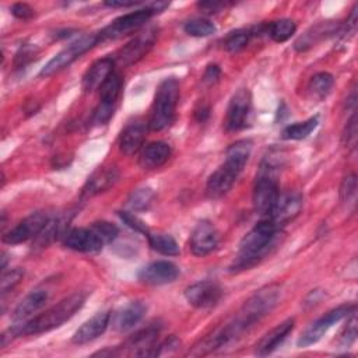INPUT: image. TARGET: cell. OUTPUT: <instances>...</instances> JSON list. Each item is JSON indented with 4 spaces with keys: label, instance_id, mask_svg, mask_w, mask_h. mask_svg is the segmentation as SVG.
<instances>
[{
    "label": "cell",
    "instance_id": "obj_47",
    "mask_svg": "<svg viewBox=\"0 0 358 358\" xmlns=\"http://www.w3.org/2000/svg\"><path fill=\"white\" fill-rule=\"evenodd\" d=\"M208 115H210V108H208V106H204V105H201L200 108H197V109L194 110V116H196V119H197L199 122H204V120L208 117Z\"/></svg>",
    "mask_w": 358,
    "mask_h": 358
},
{
    "label": "cell",
    "instance_id": "obj_31",
    "mask_svg": "<svg viewBox=\"0 0 358 358\" xmlns=\"http://www.w3.org/2000/svg\"><path fill=\"white\" fill-rule=\"evenodd\" d=\"M148 243L152 250L165 255V256H176L179 255L178 242L168 234H147Z\"/></svg>",
    "mask_w": 358,
    "mask_h": 358
},
{
    "label": "cell",
    "instance_id": "obj_17",
    "mask_svg": "<svg viewBox=\"0 0 358 358\" xmlns=\"http://www.w3.org/2000/svg\"><path fill=\"white\" fill-rule=\"evenodd\" d=\"M179 275V268L176 264L168 260H157L144 266L138 273L137 278L143 284L148 285H164L173 282Z\"/></svg>",
    "mask_w": 358,
    "mask_h": 358
},
{
    "label": "cell",
    "instance_id": "obj_12",
    "mask_svg": "<svg viewBox=\"0 0 358 358\" xmlns=\"http://www.w3.org/2000/svg\"><path fill=\"white\" fill-rule=\"evenodd\" d=\"M50 217L45 211H36L20 221L14 228L3 235V242L7 245L24 243L29 239L36 238L41 231L46 227Z\"/></svg>",
    "mask_w": 358,
    "mask_h": 358
},
{
    "label": "cell",
    "instance_id": "obj_30",
    "mask_svg": "<svg viewBox=\"0 0 358 358\" xmlns=\"http://www.w3.org/2000/svg\"><path fill=\"white\" fill-rule=\"evenodd\" d=\"M319 120L317 116L309 117L303 122H296L292 124H288L281 131V138L284 140H302L306 138L317 126Z\"/></svg>",
    "mask_w": 358,
    "mask_h": 358
},
{
    "label": "cell",
    "instance_id": "obj_2",
    "mask_svg": "<svg viewBox=\"0 0 358 358\" xmlns=\"http://www.w3.org/2000/svg\"><path fill=\"white\" fill-rule=\"evenodd\" d=\"M85 295L83 292H76L56 305L48 308L45 312L22 322L14 324L7 333L11 337H21V336H36L42 333H48L53 329L60 327L63 323L70 320L84 305Z\"/></svg>",
    "mask_w": 358,
    "mask_h": 358
},
{
    "label": "cell",
    "instance_id": "obj_4",
    "mask_svg": "<svg viewBox=\"0 0 358 358\" xmlns=\"http://www.w3.org/2000/svg\"><path fill=\"white\" fill-rule=\"evenodd\" d=\"M250 152V140H238L227 148L225 161L210 175L207 180L206 194L208 199H221L232 189L239 173L243 171Z\"/></svg>",
    "mask_w": 358,
    "mask_h": 358
},
{
    "label": "cell",
    "instance_id": "obj_41",
    "mask_svg": "<svg viewBox=\"0 0 358 358\" xmlns=\"http://www.w3.org/2000/svg\"><path fill=\"white\" fill-rule=\"evenodd\" d=\"M119 217L122 218V221L131 228L136 232H141V234H148V228L144 224V221H141L138 217H136L134 214H131L130 211H119Z\"/></svg>",
    "mask_w": 358,
    "mask_h": 358
},
{
    "label": "cell",
    "instance_id": "obj_3",
    "mask_svg": "<svg viewBox=\"0 0 358 358\" xmlns=\"http://www.w3.org/2000/svg\"><path fill=\"white\" fill-rule=\"evenodd\" d=\"M280 228L268 218L257 222L239 243V252L229 266V271H242L257 264L274 248Z\"/></svg>",
    "mask_w": 358,
    "mask_h": 358
},
{
    "label": "cell",
    "instance_id": "obj_19",
    "mask_svg": "<svg viewBox=\"0 0 358 358\" xmlns=\"http://www.w3.org/2000/svg\"><path fill=\"white\" fill-rule=\"evenodd\" d=\"M64 245L76 252L81 253H96L103 248L102 239L96 232L88 228H73L64 235Z\"/></svg>",
    "mask_w": 358,
    "mask_h": 358
},
{
    "label": "cell",
    "instance_id": "obj_28",
    "mask_svg": "<svg viewBox=\"0 0 358 358\" xmlns=\"http://www.w3.org/2000/svg\"><path fill=\"white\" fill-rule=\"evenodd\" d=\"M117 179H119V172L116 168L112 166V168L98 169L96 172H94L91 175V178H88V180L83 189V196L91 197L98 193L106 192L117 182Z\"/></svg>",
    "mask_w": 358,
    "mask_h": 358
},
{
    "label": "cell",
    "instance_id": "obj_9",
    "mask_svg": "<svg viewBox=\"0 0 358 358\" xmlns=\"http://www.w3.org/2000/svg\"><path fill=\"white\" fill-rule=\"evenodd\" d=\"M355 310H357L355 303L340 305V306L329 310L326 315H323L322 317H319L317 320H315L313 323H310L305 329V331L302 333V336L296 341L298 347H309V345L317 343L327 333V330L331 326H334L336 323H338L344 317L350 316Z\"/></svg>",
    "mask_w": 358,
    "mask_h": 358
},
{
    "label": "cell",
    "instance_id": "obj_44",
    "mask_svg": "<svg viewBox=\"0 0 358 358\" xmlns=\"http://www.w3.org/2000/svg\"><path fill=\"white\" fill-rule=\"evenodd\" d=\"M221 77V70L217 64H210L207 66L206 71H204V76H203V81L208 85H213L215 84Z\"/></svg>",
    "mask_w": 358,
    "mask_h": 358
},
{
    "label": "cell",
    "instance_id": "obj_18",
    "mask_svg": "<svg viewBox=\"0 0 358 358\" xmlns=\"http://www.w3.org/2000/svg\"><path fill=\"white\" fill-rule=\"evenodd\" d=\"M190 250L194 256L203 257L210 255L218 245V232L215 227L207 221H200L190 235Z\"/></svg>",
    "mask_w": 358,
    "mask_h": 358
},
{
    "label": "cell",
    "instance_id": "obj_35",
    "mask_svg": "<svg viewBox=\"0 0 358 358\" xmlns=\"http://www.w3.org/2000/svg\"><path fill=\"white\" fill-rule=\"evenodd\" d=\"M250 36H252L250 31L236 29L227 35V38L224 39V48H225V50L232 52V53L239 52L249 43Z\"/></svg>",
    "mask_w": 358,
    "mask_h": 358
},
{
    "label": "cell",
    "instance_id": "obj_46",
    "mask_svg": "<svg viewBox=\"0 0 358 358\" xmlns=\"http://www.w3.org/2000/svg\"><path fill=\"white\" fill-rule=\"evenodd\" d=\"M137 4H140V1H122V0H112V1H106L105 3V6H108V7H113V8H116V7H123V8H127V7H134V6H137Z\"/></svg>",
    "mask_w": 358,
    "mask_h": 358
},
{
    "label": "cell",
    "instance_id": "obj_5",
    "mask_svg": "<svg viewBox=\"0 0 358 358\" xmlns=\"http://www.w3.org/2000/svg\"><path fill=\"white\" fill-rule=\"evenodd\" d=\"M179 99V83L176 78H165L157 88L150 112L148 129L159 131L171 126L175 119Z\"/></svg>",
    "mask_w": 358,
    "mask_h": 358
},
{
    "label": "cell",
    "instance_id": "obj_16",
    "mask_svg": "<svg viewBox=\"0 0 358 358\" xmlns=\"http://www.w3.org/2000/svg\"><path fill=\"white\" fill-rule=\"evenodd\" d=\"M159 331L161 326L158 323H151L129 337L123 350H129V354L136 357H154Z\"/></svg>",
    "mask_w": 358,
    "mask_h": 358
},
{
    "label": "cell",
    "instance_id": "obj_13",
    "mask_svg": "<svg viewBox=\"0 0 358 358\" xmlns=\"http://www.w3.org/2000/svg\"><path fill=\"white\" fill-rule=\"evenodd\" d=\"M157 36H158V31L155 28H151V29H147L145 32L138 34L117 52L116 60L122 66H130L133 63H137L150 52Z\"/></svg>",
    "mask_w": 358,
    "mask_h": 358
},
{
    "label": "cell",
    "instance_id": "obj_8",
    "mask_svg": "<svg viewBox=\"0 0 358 358\" xmlns=\"http://www.w3.org/2000/svg\"><path fill=\"white\" fill-rule=\"evenodd\" d=\"M101 42L99 38V32L98 34H88V35H83L78 39H76L74 42H71L69 46H66L63 50H60L56 56H53L39 71L41 77H50L56 73H59L60 70L66 69L67 66H70L74 60H77L78 57H81V55H84L85 52H88L90 49H92L95 45H98Z\"/></svg>",
    "mask_w": 358,
    "mask_h": 358
},
{
    "label": "cell",
    "instance_id": "obj_15",
    "mask_svg": "<svg viewBox=\"0 0 358 358\" xmlns=\"http://www.w3.org/2000/svg\"><path fill=\"white\" fill-rule=\"evenodd\" d=\"M302 208V196L301 193L292 190L280 193L270 214L267 218L278 228L292 221Z\"/></svg>",
    "mask_w": 358,
    "mask_h": 358
},
{
    "label": "cell",
    "instance_id": "obj_27",
    "mask_svg": "<svg viewBox=\"0 0 358 358\" xmlns=\"http://www.w3.org/2000/svg\"><path fill=\"white\" fill-rule=\"evenodd\" d=\"M145 126L143 123H129L120 133L119 150L124 155H134L143 148Z\"/></svg>",
    "mask_w": 358,
    "mask_h": 358
},
{
    "label": "cell",
    "instance_id": "obj_7",
    "mask_svg": "<svg viewBox=\"0 0 358 358\" xmlns=\"http://www.w3.org/2000/svg\"><path fill=\"white\" fill-rule=\"evenodd\" d=\"M168 4L169 3L157 1V3H151L145 8L136 10L133 13H127V14L117 17L116 20H113L108 27H105L99 32L101 42H103L106 39H116L123 35L131 34L133 31L140 29L155 13H161L165 7H168Z\"/></svg>",
    "mask_w": 358,
    "mask_h": 358
},
{
    "label": "cell",
    "instance_id": "obj_20",
    "mask_svg": "<svg viewBox=\"0 0 358 358\" xmlns=\"http://www.w3.org/2000/svg\"><path fill=\"white\" fill-rule=\"evenodd\" d=\"M109 323H110V312L109 310L98 312L76 330L71 341L78 345L94 341L95 338H98L105 333Z\"/></svg>",
    "mask_w": 358,
    "mask_h": 358
},
{
    "label": "cell",
    "instance_id": "obj_25",
    "mask_svg": "<svg viewBox=\"0 0 358 358\" xmlns=\"http://www.w3.org/2000/svg\"><path fill=\"white\" fill-rule=\"evenodd\" d=\"M48 298H49V294L46 289L31 291L15 306V309L13 312V320L17 323H22V322L31 319V316L35 312H38L39 309H42L45 306V303L48 302Z\"/></svg>",
    "mask_w": 358,
    "mask_h": 358
},
{
    "label": "cell",
    "instance_id": "obj_26",
    "mask_svg": "<svg viewBox=\"0 0 358 358\" xmlns=\"http://www.w3.org/2000/svg\"><path fill=\"white\" fill-rule=\"evenodd\" d=\"M145 312H147V305H144L141 301H131L115 315L113 327L117 331L131 330L136 324L141 322Z\"/></svg>",
    "mask_w": 358,
    "mask_h": 358
},
{
    "label": "cell",
    "instance_id": "obj_36",
    "mask_svg": "<svg viewBox=\"0 0 358 358\" xmlns=\"http://www.w3.org/2000/svg\"><path fill=\"white\" fill-rule=\"evenodd\" d=\"M355 199H357V176L355 173H350L347 175L340 186V200L343 204L348 206H354L355 204Z\"/></svg>",
    "mask_w": 358,
    "mask_h": 358
},
{
    "label": "cell",
    "instance_id": "obj_24",
    "mask_svg": "<svg viewBox=\"0 0 358 358\" xmlns=\"http://www.w3.org/2000/svg\"><path fill=\"white\" fill-rule=\"evenodd\" d=\"M172 150L171 145L165 141H152L141 148L138 164L144 169H157L162 166L171 157Z\"/></svg>",
    "mask_w": 358,
    "mask_h": 358
},
{
    "label": "cell",
    "instance_id": "obj_21",
    "mask_svg": "<svg viewBox=\"0 0 358 358\" xmlns=\"http://www.w3.org/2000/svg\"><path fill=\"white\" fill-rule=\"evenodd\" d=\"M294 323H295L294 319H287V320L281 322L280 324H277L270 331H267L256 344L255 354L259 357H266V355H270L271 352H274L284 343V340L288 337V334L292 331Z\"/></svg>",
    "mask_w": 358,
    "mask_h": 358
},
{
    "label": "cell",
    "instance_id": "obj_42",
    "mask_svg": "<svg viewBox=\"0 0 358 358\" xmlns=\"http://www.w3.org/2000/svg\"><path fill=\"white\" fill-rule=\"evenodd\" d=\"M179 347H180V340H179L178 337H175V336H169V337H168V338H165L162 343L157 344V347H155V352H154V357L172 354V352H175Z\"/></svg>",
    "mask_w": 358,
    "mask_h": 358
},
{
    "label": "cell",
    "instance_id": "obj_43",
    "mask_svg": "<svg viewBox=\"0 0 358 358\" xmlns=\"http://www.w3.org/2000/svg\"><path fill=\"white\" fill-rule=\"evenodd\" d=\"M11 13L18 20H29L34 17V8L27 3H15L11 7Z\"/></svg>",
    "mask_w": 358,
    "mask_h": 358
},
{
    "label": "cell",
    "instance_id": "obj_38",
    "mask_svg": "<svg viewBox=\"0 0 358 358\" xmlns=\"http://www.w3.org/2000/svg\"><path fill=\"white\" fill-rule=\"evenodd\" d=\"M91 228L96 232V235L102 239V242L105 245L110 243L112 241H115L117 238V235H119V228L115 224L108 222V221L92 222Z\"/></svg>",
    "mask_w": 358,
    "mask_h": 358
},
{
    "label": "cell",
    "instance_id": "obj_37",
    "mask_svg": "<svg viewBox=\"0 0 358 358\" xmlns=\"http://www.w3.org/2000/svg\"><path fill=\"white\" fill-rule=\"evenodd\" d=\"M22 277H24V268H21V267H15L13 270L4 271L1 275V281H0L1 296H4L7 292L13 291L20 284Z\"/></svg>",
    "mask_w": 358,
    "mask_h": 358
},
{
    "label": "cell",
    "instance_id": "obj_39",
    "mask_svg": "<svg viewBox=\"0 0 358 358\" xmlns=\"http://www.w3.org/2000/svg\"><path fill=\"white\" fill-rule=\"evenodd\" d=\"M355 338H357V317L354 312L350 316H347V323L340 334V345L348 348L352 345Z\"/></svg>",
    "mask_w": 358,
    "mask_h": 358
},
{
    "label": "cell",
    "instance_id": "obj_29",
    "mask_svg": "<svg viewBox=\"0 0 358 358\" xmlns=\"http://www.w3.org/2000/svg\"><path fill=\"white\" fill-rule=\"evenodd\" d=\"M333 85H334V77L327 71H320L309 80L308 92L312 98L322 101L330 94Z\"/></svg>",
    "mask_w": 358,
    "mask_h": 358
},
{
    "label": "cell",
    "instance_id": "obj_22",
    "mask_svg": "<svg viewBox=\"0 0 358 358\" xmlns=\"http://www.w3.org/2000/svg\"><path fill=\"white\" fill-rule=\"evenodd\" d=\"M341 27L338 22L334 21H322L317 22L316 25H312L308 31H305V34H302L294 43V48L298 52H305L308 49H310L312 46H315L317 42L340 32Z\"/></svg>",
    "mask_w": 358,
    "mask_h": 358
},
{
    "label": "cell",
    "instance_id": "obj_34",
    "mask_svg": "<svg viewBox=\"0 0 358 358\" xmlns=\"http://www.w3.org/2000/svg\"><path fill=\"white\" fill-rule=\"evenodd\" d=\"M183 29L190 36L204 38V36H210L215 32V25L210 20H206V18H193L185 24Z\"/></svg>",
    "mask_w": 358,
    "mask_h": 358
},
{
    "label": "cell",
    "instance_id": "obj_33",
    "mask_svg": "<svg viewBox=\"0 0 358 358\" xmlns=\"http://www.w3.org/2000/svg\"><path fill=\"white\" fill-rule=\"evenodd\" d=\"M154 200V192L150 187H140L131 192V194L127 199V206L133 211H141L147 210Z\"/></svg>",
    "mask_w": 358,
    "mask_h": 358
},
{
    "label": "cell",
    "instance_id": "obj_40",
    "mask_svg": "<svg viewBox=\"0 0 358 358\" xmlns=\"http://www.w3.org/2000/svg\"><path fill=\"white\" fill-rule=\"evenodd\" d=\"M343 143L345 144L347 148H354L357 143V115L355 112L352 116L347 120L344 133H343Z\"/></svg>",
    "mask_w": 358,
    "mask_h": 358
},
{
    "label": "cell",
    "instance_id": "obj_1",
    "mask_svg": "<svg viewBox=\"0 0 358 358\" xmlns=\"http://www.w3.org/2000/svg\"><path fill=\"white\" fill-rule=\"evenodd\" d=\"M280 296L281 288L278 284H267L259 288L245 301V303L229 322L206 337L208 347L215 351L235 341L245 331L266 317L277 306Z\"/></svg>",
    "mask_w": 358,
    "mask_h": 358
},
{
    "label": "cell",
    "instance_id": "obj_11",
    "mask_svg": "<svg viewBox=\"0 0 358 358\" xmlns=\"http://www.w3.org/2000/svg\"><path fill=\"white\" fill-rule=\"evenodd\" d=\"M252 117V95L249 90L236 91L228 105L224 126L227 131H239L249 126Z\"/></svg>",
    "mask_w": 358,
    "mask_h": 358
},
{
    "label": "cell",
    "instance_id": "obj_6",
    "mask_svg": "<svg viewBox=\"0 0 358 358\" xmlns=\"http://www.w3.org/2000/svg\"><path fill=\"white\" fill-rule=\"evenodd\" d=\"M277 168L278 165L271 159V157H266L259 168L256 182L253 186V207L255 211L267 217L280 194L278 180H277Z\"/></svg>",
    "mask_w": 358,
    "mask_h": 358
},
{
    "label": "cell",
    "instance_id": "obj_23",
    "mask_svg": "<svg viewBox=\"0 0 358 358\" xmlns=\"http://www.w3.org/2000/svg\"><path fill=\"white\" fill-rule=\"evenodd\" d=\"M113 66L115 59L112 57H102L94 62L83 77V90L85 92L99 90L101 85L106 81V78L113 73Z\"/></svg>",
    "mask_w": 358,
    "mask_h": 358
},
{
    "label": "cell",
    "instance_id": "obj_14",
    "mask_svg": "<svg viewBox=\"0 0 358 358\" xmlns=\"http://www.w3.org/2000/svg\"><path fill=\"white\" fill-rule=\"evenodd\" d=\"M222 296V289L215 281L204 280L189 285L185 289L186 301L197 309L214 308Z\"/></svg>",
    "mask_w": 358,
    "mask_h": 358
},
{
    "label": "cell",
    "instance_id": "obj_10",
    "mask_svg": "<svg viewBox=\"0 0 358 358\" xmlns=\"http://www.w3.org/2000/svg\"><path fill=\"white\" fill-rule=\"evenodd\" d=\"M122 77L112 73L99 88V102L94 110L92 120L96 124H105L112 117L122 91Z\"/></svg>",
    "mask_w": 358,
    "mask_h": 358
},
{
    "label": "cell",
    "instance_id": "obj_32",
    "mask_svg": "<svg viewBox=\"0 0 358 358\" xmlns=\"http://www.w3.org/2000/svg\"><path fill=\"white\" fill-rule=\"evenodd\" d=\"M296 31V24L289 20V18H281L277 21H273L271 24H268L267 32L271 36V39L274 42H285L288 41Z\"/></svg>",
    "mask_w": 358,
    "mask_h": 358
},
{
    "label": "cell",
    "instance_id": "obj_45",
    "mask_svg": "<svg viewBox=\"0 0 358 358\" xmlns=\"http://www.w3.org/2000/svg\"><path fill=\"white\" fill-rule=\"evenodd\" d=\"M225 6H228L225 1H200V3H197V7L208 14L218 13L221 8H225Z\"/></svg>",
    "mask_w": 358,
    "mask_h": 358
}]
</instances>
